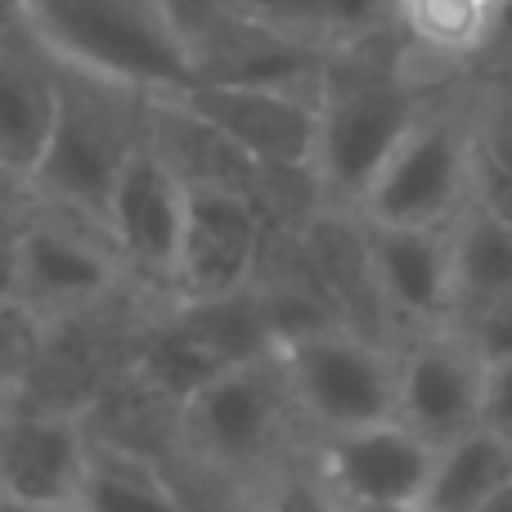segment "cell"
Wrapping results in <instances>:
<instances>
[{
	"instance_id": "obj_12",
	"label": "cell",
	"mask_w": 512,
	"mask_h": 512,
	"mask_svg": "<svg viewBox=\"0 0 512 512\" xmlns=\"http://www.w3.org/2000/svg\"><path fill=\"white\" fill-rule=\"evenodd\" d=\"M436 468V445L409 423L387 418L324 441L319 477L342 504H423Z\"/></svg>"
},
{
	"instance_id": "obj_7",
	"label": "cell",
	"mask_w": 512,
	"mask_h": 512,
	"mask_svg": "<svg viewBox=\"0 0 512 512\" xmlns=\"http://www.w3.org/2000/svg\"><path fill=\"white\" fill-rule=\"evenodd\" d=\"M288 409L297 405H292L279 355L270 351L261 360L216 373L203 391H194L180 405V414H185V432L203 459L221 463V468H256L274 454Z\"/></svg>"
},
{
	"instance_id": "obj_20",
	"label": "cell",
	"mask_w": 512,
	"mask_h": 512,
	"mask_svg": "<svg viewBox=\"0 0 512 512\" xmlns=\"http://www.w3.org/2000/svg\"><path fill=\"white\" fill-rule=\"evenodd\" d=\"M77 512H189V504L144 454L95 445Z\"/></svg>"
},
{
	"instance_id": "obj_17",
	"label": "cell",
	"mask_w": 512,
	"mask_h": 512,
	"mask_svg": "<svg viewBox=\"0 0 512 512\" xmlns=\"http://www.w3.org/2000/svg\"><path fill=\"white\" fill-rule=\"evenodd\" d=\"M234 5L324 54L396 27V0H234Z\"/></svg>"
},
{
	"instance_id": "obj_8",
	"label": "cell",
	"mask_w": 512,
	"mask_h": 512,
	"mask_svg": "<svg viewBox=\"0 0 512 512\" xmlns=\"http://www.w3.org/2000/svg\"><path fill=\"white\" fill-rule=\"evenodd\" d=\"M265 248L261 203L252 189L189 185V216L171 292L176 301H221L248 292Z\"/></svg>"
},
{
	"instance_id": "obj_21",
	"label": "cell",
	"mask_w": 512,
	"mask_h": 512,
	"mask_svg": "<svg viewBox=\"0 0 512 512\" xmlns=\"http://www.w3.org/2000/svg\"><path fill=\"white\" fill-rule=\"evenodd\" d=\"M472 203L512 221V108L477 117V153H472Z\"/></svg>"
},
{
	"instance_id": "obj_11",
	"label": "cell",
	"mask_w": 512,
	"mask_h": 512,
	"mask_svg": "<svg viewBox=\"0 0 512 512\" xmlns=\"http://www.w3.org/2000/svg\"><path fill=\"white\" fill-rule=\"evenodd\" d=\"M90 450L95 445L72 409H0V495L45 508H77Z\"/></svg>"
},
{
	"instance_id": "obj_3",
	"label": "cell",
	"mask_w": 512,
	"mask_h": 512,
	"mask_svg": "<svg viewBox=\"0 0 512 512\" xmlns=\"http://www.w3.org/2000/svg\"><path fill=\"white\" fill-rule=\"evenodd\" d=\"M153 104L158 99H144L135 90L63 68L59 126H54V140L27 189L50 212L95 225L108 239V203H113V189L122 180L126 162L149 140Z\"/></svg>"
},
{
	"instance_id": "obj_9",
	"label": "cell",
	"mask_w": 512,
	"mask_h": 512,
	"mask_svg": "<svg viewBox=\"0 0 512 512\" xmlns=\"http://www.w3.org/2000/svg\"><path fill=\"white\" fill-rule=\"evenodd\" d=\"M185 216L189 180L180 176V167L162 153V144L149 131V140L126 162L122 180L113 189V203H108V239H113L126 270L171 292L180 239H185Z\"/></svg>"
},
{
	"instance_id": "obj_28",
	"label": "cell",
	"mask_w": 512,
	"mask_h": 512,
	"mask_svg": "<svg viewBox=\"0 0 512 512\" xmlns=\"http://www.w3.org/2000/svg\"><path fill=\"white\" fill-rule=\"evenodd\" d=\"M477 512H512V486L504 490V495H495V499H490V504H481Z\"/></svg>"
},
{
	"instance_id": "obj_27",
	"label": "cell",
	"mask_w": 512,
	"mask_h": 512,
	"mask_svg": "<svg viewBox=\"0 0 512 512\" xmlns=\"http://www.w3.org/2000/svg\"><path fill=\"white\" fill-rule=\"evenodd\" d=\"M346 512H427V504H346Z\"/></svg>"
},
{
	"instance_id": "obj_23",
	"label": "cell",
	"mask_w": 512,
	"mask_h": 512,
	"mask_svg": "<svg viewBox=\"0 0 512 512\" xmlns=\"http://www.w3.org/2000/svg\"><path fill=\"white\" fill-rule=\"evenodd\" d=\"M454 324L468 333V342L486 355V364H504L512 360V297L490 301V306L463 310Z\"/></svg>"
},
{
	"instance_id": "obj_19",
	"label": "cell",
	"mask_w": 512,
	"mask_h": 512,
	"mask_svg": "<svg viewBox=\"0 0 512 512\" xmlns=\"http://www.w3.org/2000/svg\"><path fill=\"white\" fill-rule=\"evenodd\" d=\"M450 243H454L459 315L512 297V221H499L495 212L472 203L468 212L450 225Z\"/></svg>"
},
{
	"instance_id": "obj_14",
	"label": "cell",
	"mask_w": 512,
	"mask_h": 512,
	"mask_svg": "<svg viewBox=\"0 0 512 512\" xmlns=\"http://www.w3.org/2000/svg\"><path fill=\"white\" fill-rule=\"evenodd\" d=\"M373 283L387 319L414 324L418 333L445 328L459 315L450 230H409V225H369Z\"/></svg>"
},
{
	"instance_id": "obj_4",
	"label": "cell",
	"mask_w": 512,
	"mask_h": 512,
	"mask_svg": "<svg viewBox=\"0 0 512 512\" xmlns=\"http://www.w3.org/2000/svg\"><path fill=\"white\" fill-rule=\"evenodd\" d=\"M472 153H477V117L427 104L387 167L364 189L355 216L369 225L450 230L472 207Z\"/></svg>"
},
{
	"instance_id": "obj_16",
	"label": "cell",
	"mask_w": 512,
	"mask_h": 512,
	"mask_svg": "<svg viewBox=\"0 0 512 512\" xmlns=\"http://www.w3.org/2000/svg\"><path fill=\"white\" fill-rule=\"evenodd\" d=\"M504 14L486 0H396V32L409 63H463L499 41Z\"/></svg>"
},
{
	"instance_id": "obj_1",
	"label": "cell",
	"mask_w": 512,
	"mask_h": 512,
	"mask_svg": "<svg viewBox=\"0 0 512 512\" xmlns=\"http://www.w3.org/2000/svg\"><path fill=\"white\" fill-rule=\"evenodd\" d=\"M423 108V81L409 72L396 27L333 50L319 81L315 189L333 207L355 212Z\"/></svg>"
},
{
	"instance_id": "obj_2",
	"label": "cell",
	"mask_w": 512,
	"mask_h": 512,
	"mask_svg": "<svg viewBox=\"0 0 512 512\" xmlns=\"http://www.w3.org/2000/svg\"><path fill=\"white\" fill-rule=\"evenodd\" d=\"M23 27L63 68L144 99L194 86L171 0H23Z\"/></svg>"
},
{
	"instance_id": "obj_18",
	"label": "cell",
	"mask_w": 512,
	"mask_h": 512,
	"mask_svg": "<svg viewBox=\"0 0 512 512\" xmlns=\"http://www.w3.org/2000/svg\"><path fill=\"white\" fill-rule=\"evenodd\" d=\"M512 486V441L486 423L436 450L427 512H477Z\"/></svg>"
},
{
	"instance_id": "obj_24",
	"label": "cell",
	"mask_w": 512,
	"mask_h": 512,
	"mask_svg": "<svg viewBox=\"0 0 512 512\" xmlns=\"http://www.w3.org/2000/svg\"><path fill=\"white\" fill-rule=\"evenodd\" d=\"M23 230L27 221L0 216V306L23 301Z\"/></svg>"
},
{
	"instance_id": "obj_22",
	"label": "cell",
	"mask_w": 512,
	"mask_h": 512,
	"mask_svg": "<svg viewBox=\"0 0 512 512\" xmlns=\"http://www.w3.org/2000/svg\"><path fill=\"white\" fill-rule=\"evenodd\" d=\"M261 512H346L319 472H279L265 490Z\"/></svg>"
},
{
	"instance_id": "obj_29",
	"label": "cell",
	"mask_w": 512,
	"mask_h": 512,
	"mask_svg": "<svg viewBox=\"0 0 512 512\" xmlns=\"http://www.w3.org/2000/svg\"><path fill=\"white\" fill-rule=\"evenodd\" d=\"M486 5H495V9H499V14H504V9H508V0H486Z\"/></svg>"
},
{
	"instance_id": "obj_25",
	"label": "cell",
	"mask_w": 512,
	"mask_h": 512,
	"mask_svg": "<svg viewBox=\"0 0 512 512\" xmlns=\"http://www.w3.org/2000/svg\"><path fill=\"white\" fill-rule=\"evenodd\" d=\"M481 423L490 432L508 436L512 441V360L504 364H490V378H486V418Z\"/></svg>"
},
{
	"instance_id": "obj_26",
	"label": "cell",
	"mask_w": 512,
	"mask_h": 512,
	"mask_svg": "<svg viewBox=\"0 0 512 512\" xmlns=\"http://www.w3.org/2000/svg\"><path fill=\"white\" fill-rule=\"evenodd\" d=\"M0 512H77V508H45V504H23V499L0 495Z\"/></svg>"
},
{
	"instance_id": "obj_15",
	"label": "cell",
	"mask_w": 512,
	"mask_h": 512,
	"mask_svg": "<svg viewBox=\"0 0 512 512\" xmlns=\"http://www.w3.org/2000/svg\"><path fill=\"white\" fill-rule=\"evenodd\" d=\"M95 225L54 212L23 230V306H90L117 283L122 256Z\"/></svg>"
},
{
	"instance_id": "obj_6",
	"label": "cell",
	"mask_w": 512,
	"mask_h": 512,
	"mask_svg": "<svg viewBox=\"0 0 512 512\" xmlns=\"http://www.w3.org/2000/svg\"><path fill=\"white\" fill-rule=\"evenodd\" d=\"M198 122L230 140L265 176L315 185L319 90L292 86H189L176 95Z\"/></svg>"
},
{
	"instance_id": "obj_5",
	"label": "cell",
	"mask_w": 512,
	"mask_h": 512,
	"mask_svg": "<svg viewBox=\"0 0 512 512\" xmlns=\"http://www.w3.org/2000/svg\"><path fill=\"white\" fill-rule=\"evenodd\" d=\"M292 405L324 436L387 423L400 409V355L351 324H328L274 346Z\"/></svg>"
},
{
	"instance_id": "obj_10",
	"label": "cell",
	"mask_w": 512,
	"mask_h": 512,
	"mask_svg": "<svg viewBox=\"0 0 512 512\" xmlns=\"http://www.w3.org/2000/svg\"><path fill=\"white\" fill-rule=\"evenodd\" d=\"M490 364L459 324L427 328L400 351V409L396 418L441 450L486 418Z\"/></svg>"
},
{
	"instance_id": "obj_13",
	"label": "cell",
	"mask_w": 512,
	"mask_h": 512,
	"mask_svg": "<svg viewBox=\"0 0 512 512\" xmlns=\"http://www.w3.org/2000/svg\"><path fill=\"white\" fill-rule=\"evenodd\" d=\"M63 63L23 23L0 27V176L32 185L59 126Z\"/></svg>"
}]
</instances>
